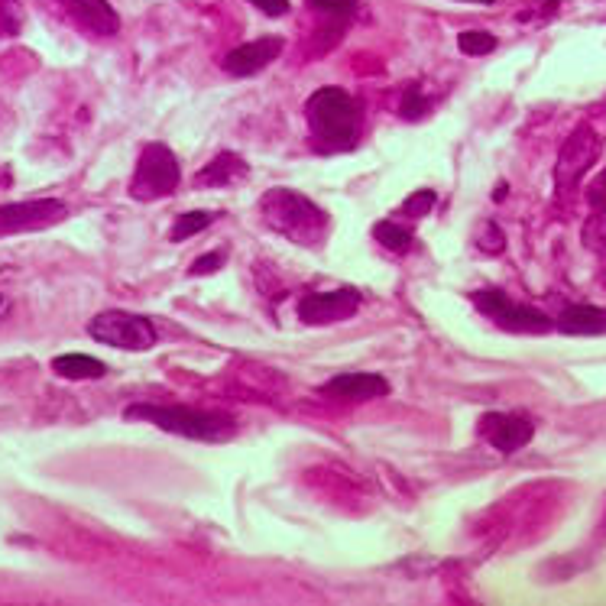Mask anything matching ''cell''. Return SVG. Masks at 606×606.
I'll return each instance as SVG.
<instances>
[{"mask_svg":"<svg viewBox=\"0 0 606 606\" xmlns=\"http://www.w3.org/2000/svg\"><path fill=\"white\" fill-rule=\"evenodd\" d=\"M305 120L321 153H347L363 137V101L338 85L318 88L305 101Z\"/></svg>","mask_w":606,"mask_h":606,"instance_id":"obj_1","label":"cell"},{"mask_svg":"<svg viewBox=\"0 0 606 606\" xmlns=\"http://www.w3.org/2000/svg\"><path fill=\"white\" fill-rule=\"evenodd\" d=\"M260 214L276 234L289 237L299 247H321L331 234L328 211L292 188H269L260 198Z\"/></svg>","mask_w":606,"mask_h":606,"instance_id":"obj_2","label":"cell"},{"mask_svg":"<svg viewBox=\"0 0 606 606\" xmlns=\"http://www.w3.org/2000/svg\"><path fill=\"white\" fill-rule=\"evenodd\" d=\"M127 419L130 422H146L156 425L159 432L179 435L188 441H208V444H221L231 441L237 435V419L227 412H214V409H192V406H153V402H133L127 406Z\"/></svg>","mask_w":606,"mask_h":606,"instance_id":"obj_3","label":"cell"},{"mask_svg":"<svg viewBox=\"0 0 606 606\" xmlns=\"http://www.w3.org/2000/svg\"><path fill=\"white\" fill-rule=\"evenodd\" d=\"M179 185H182L179 156H175L166 143H146L130 179V198L159 201V198H169Z\"/></svg>","mask_w":606,"mask_h":606,"instance_id":"obj_4","label":"cell"},{"mask_svg":"<svg viewBox=\"0 0 606 606\" xmlns=\"http://www.w3.org/2000/svg\"><path fill=\"white\" fill-rule=\"evenodd\" d=\"M88 334L94 341H101L107 347L130 350V354H140V350H150L159 341L156 325L146 315L120 312V308H107V312L94 315L88 321Z\"/></svg>","mask_w":606,"mask_h":606,"instance_id":"obj_5","label":"cell"},{"mask_svg":"<svg viewBox=\"0 0 606 606\" xmlns=\"http://www.w3.org/2000/svg\"><path fill=\"white\" fill-rule=\"evenodd\" d=\"M470 302H474L477 312H483L496 328L503 331H513V334H548L555 328L545 312H538L532 305H519L509 299L506 292L500 289H477L470 292Z\"/></svg>","mask_w":606,"mask_h":606,"instance_id":"obj_6","label":"cell"},{"mask_svg":"<svg viewBox=\"0 0 606 606\" xmlns=\"http://www.w3.org/2000/svg\"><path fill=\"white\" fill-rule=\"evenodd\" d=\"M65 218H69V205L59 198L10 201V205H0V237L46 231V227H56Z\"/></svg>","mask_w":606,"mask_h":606,"instance_id":"obj_7","label":"cell"},{"mask_svg":"<svg viewBox=\"0 0 606 606\" xmlns=\"http://www.w3.org/2000/svg\"><path fill=\"white\" fill-rule=\"evenodd\" d=\"M360 305H363V295L350 286L331 289V292H308L299 302V321L308 328L341 325L350 315H357Z\"/></svg>","mask_w":606,"mask_h":606,"instance_id":"obj_8","label":"cell"},{"mask_svg":"<svg viewBox=\"0 0 606 606\" xmlns=\"http://www.w3.org/2000/svg\"><path fill=\"white\" fill-rule=\"evenodd\" d=\"M600 156V137L594 127H577L568 140H564L555 166V182L558 188H574L584 179V172L597 163Z\"/></svg>","mask_w":606,"mask_h":606,"instance_id":"obj_9","label":"cell"},{"mask_svg":"<svg viewBox=\"0 0 606 606\" xmlns=\"http://www.w3.org/2000/svg\"><path fill=\"white\" fill-rule=\"evenodd\" d=\"M286 43L282 36H260V39H250V43H240L234 46L227 56L221 59V69L234 78H250V75H260L263 69H269L279 56Z\"/></svg>","mask_w":606,"mask_h":606,"instance_id":"obj_10","label":"cell"},{"mask_svg":"<svg viewBox=\"0 0 606 606\" xmlns=\"http://www.w3.org/2000/svg\"><path fill=\"white\" fill-rule=\"evenodd\" d=\"M480 435L500 454H516L535 438V422L519 412H487L480 419Z\"/></svg>","mask_w":606,"mask_h":606,"instance_id":"obj_11","label":"cell"},{"mask_svg":"<svg viewBox=\"0 0 606 606\" xmlns=\"http://www.w3.org/2000/svg\"><path fill=\"white\" fill-rule=\"evenodd\" d=\"M318 393L338 402H370L389 396V380L380 373H338L334 380L321 383Z\"/></svg>","mask_w":606,"mask_h":606,"instance_id":"obj_12","label":"cell"},{"mask_svg":"<svg viewBox=\"0 0 606 606\" xmlns=\"http://www.w3.org/2000/svg\"><path fill=\"white\" fill-rule=\"evenodd\" d=\"M62 7L91 36L107 39L120 33V17L107 0H62Z\"/></svg>","mask_w":606,"mask_h":606,"instance_id":"obj_13","label":"cell"},{"mask_svg":"<svg viewBox=\"0 0 606 606\" xmlns=\"http://www.w3.org/2000/svg\"><path fill=\"white\" fill-rule=\"evenodd\" d=\"M247 175H250L247 159L234 150H224L195 175V182L205 188H227V185H237L240 179H247Z\"/></svg>","mask_w":606,"mask_h":606,"instance_id":"obj_14","label":"cell"},{"mask_svg":"<svg viewBox=\"0 0 606 606\" xmlns=\"http://www.w3.org/2000/svg\"><path fill=\"white\" fill-rule=\"evenodd\" d=\"M555 328L561 334H574V338H594L606 334V308L597 305H571L558 315Z\"/></svg>","mask_w":606,"mask_h":606,"instance_id":"obj_15","label":"cell"},{"mask_svg":"<svg viewBox=\"0 0 606 606\" xmlns=\"http://www.w3.org/2000/svg\"><path fill=\"white\" fill-rule=\"evenodd\" d=\"M52 370L62 380H101V376H107V363L88 354H59L52 360Z\"/></svg>","mask_w":606,"mask_h":606,"instance_id":"obj_16","label":"cell"},{"mask_svg":"<svg viewBox=\"0 0 606 606\" xmlns=\"http://www.w3.org/2000/svg\"><path fill=\"white\" fill-rule=\"evenodd\" d=\"M373 237L380 240L389 253H409L415 247V231L406 224H396V221L373 224Z\"/></svg>","mask_w":606,"mask_h":606,"instance_id":"obj_17","label":"cell"},{"mask_svg":"<svg viewBox=\"0 0 606 606\" xmlns=\"http://www.w3.org/2000/svg\"><path fill=\"white\" fill-rule=\"evenodd\" d=\"M214 218H218L214 211H185V214H179V218H175L172 231H169V240H172V244H182V240L195 237L201 231H208V227L214 224Z\"/></svg>","mask_w":606,"mask_h":606,"instance_id":"obj_18","label":"cell"},{"mask_svg":"<svg viewBox=\"0 0 606 606\" xmlns=\"http://www.w3.org/2000/svg\"><path fill=\"white\" fill-rule=\"evenodd\" d=\"M425 114H432V101L425 98V91L419 88V82H409L406 91H402L399 117L402 120H422Z\"/></svg>","mask_w":606,"mask_h":606,"instance_id":"obj_19","label":"cell"},{"mask_svg":"<svg viewBox=\"0 0 606 606\" xmlns=\"http://www.w3.org/2000/svg\"><path fill=\"white\" fill-rule=\"evenodd\" d=\"M457 49H461L464 56H490L496 49V36L487 30H464L457 33Z\"/></svg>","mask_w":606,"mask_h":606,"instance_id":"obj_20","label":"cell"},{"mask_svg":"<svg viewBox=\"0 0 606 606\" xmlns=\"http://www.w3.org/2000/svg\"><path fill=\"white\" fill-rule=\"evenodd\" d=\"M435 205H438V195L432 192V188H419V192H412L406 201H402L399 214H406V218L419 221V218H425V214H432Z\"/></svg>","mask_w":606,"mask_h":606,"instance_id":"obj_21","label":"cell"},{"mask_svg":"<svg viewBox=\"0 0 606 606\" xmlns=\"http://www.w3.org/2000/svg\"><path fill=\"white\" fill-rule=\"evenodd\" d=\"M308 7L325 13V17H338V20H347L350 13L357 10V0H308Z\"/></svg>","mask_w":606,"mask_h":606,"instance_id":"obj_22","label":"cell"},{"mask_svg":"<svg viewBox=\"0 0 606 606\" xmlns=\"http://www.w3.org/2000/svg\"><path fill=\"white\" fill-rule=\"evenodd\" d=\"M503 231L496 227L493 221H487L483 224V234H480V240H477V247L483 250V253H503Z\"/></svg>","mask_w":606,"mask_h":606,"instance_id":"obj_23","label":"cell"},{"mask_svg":"<svg viewBox=\"0 0 606 606\" xmlns=\"http://www.w3.org/2000/svg\"><path fill=\"white\" fill-rule=\"evenodd\" d=\"M221 266H224V253L214 250V253H205V257H198L188 273H192V276H211V273H218Z\"/></svg>","mask_w":606,"mask_h":606,"instance_id":"obj_24","label":"cell"},{"mask_svg":"<svg viewBox=\"0 0 606 606\" xmlns=\"http://www.w3.org/2000/svg\"><path fill=\"white\" fill-rule=\"evenodd\" d=\"M587 201H590V205H594V208H603V211H606V169H603V172L597 175L594 182H590Z\"/></svg>","mask_w":606,"mask_h":606,"instance_id":"obj_25","label":"cell"},{"mask_svg":"<svg viewBox=\"0 0 606 606\" xmlns=\"http://www.w3.org/2000/svg\"><path fill=\"white\" fill-rule=\"evenodd\" d=\"M250 4L263 10L266 17H286L289 13V0H250Z\"/></svg>","mask_w":606,"mask_h":606,"instance_id":"obj_26","label":"cell"},{"mask_svg":"<svg viewBox=\"0 0 606 606\" xmlns=\"http://www.w3.org/2000/svg\"><path fill=\"white\" fill-rule=\"evenodd\" d=\"M464 4H483V7H490V4H496V0H464Z\"/></svg>","mask_w":606,"mask_h":606,"instance_id":"obj_27","label":"cell"},{"mask_svg":"<svg viewBox=\"0 0 606 606\" xmlns=\"http://www.w3.org/2000/svg\"><path fill=\"white\" fill-rule=\"evenodd\" d=\"M0 305H4V299H0Z\"/></svg>","mask_w":606,"mask_h":606,"instance_id":"obj_28","label":"cell"}]
</instances>
